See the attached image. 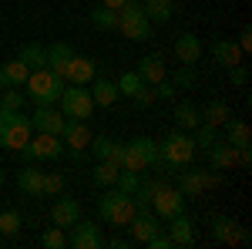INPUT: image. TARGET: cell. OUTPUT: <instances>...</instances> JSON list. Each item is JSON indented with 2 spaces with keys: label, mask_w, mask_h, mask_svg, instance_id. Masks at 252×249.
Here are the masks:
<instances>
[{
  "label": "cell",
  "mask_w": 252,
  "mask_h": 249,
  "mask_svg": "<svg viewBox=\"0 0 252 249\" xmlns=\"http://www.w3.org/2000/svg\"><path fill=\"white\" fill-rule=\"evenodd\" d=\"M0 108H3V115L7 111H20L24 108V95H20L17 88H3L0 91Z\"/></svg>",
  "instance_id": "ab89813d"
},
{
  "label": "cell",
  "mask_w": 252,
  "mask_h": 249,
  "mask_svg": "<svg viewBox=\"0 0 252 249\" xmlns=\"http://www.w3.org/2000/svg\"><path fill=\"white\" fill-rule=\"evenodd\" d=\"M118 172H121V165H115V162H97V169L91 172V182H94L97 189H111Z\"/></svg>",
  "instance_id": "d6a6232c"
},
{
  "label": "cell",
  "mask_w": 252,
  "mask_h": 249,
  "mask_svg": "<svg viewBox=\"0 0 252 249\" xmlns=\"http://www.w3.org/2000/svg\"><path fill=\"white\" fill-rule=\"evenodd\" d=\"M198 115H202V121H205V125H215V128H222V125L232 118V108H229L225 101H219V98H215V101H209V105H205Z\"/></svg>",
  "instance_id": "484cf974"
},
{
  "label": "cell",
  "mask_w": 252,
  "mask_h": 249,
  "mask_svg": "<svg viewBox=\"0 0 252 249\" xmlns=\"http://www.w3.org/2000/svg\"><path fill=\"white\" fill-rule=\"evenodd\" d=\"M97 74V64L91 58H81L74 54L71 58V68H67V84H91Z\"/></svg>",
  "instance_id": "ffe728a7"
},
{
  "label": "cell",
  "mask_w": 252,
  "mask_h": 249,
  "mask_svg": "<svg viewBox=\"0 0 252 249\" xmlns=\"http://www.w3.org/2000/svg\"><path fill=\"white\" fill-rule=\"evenodd\" d=\"M61 115L64 118H81V121H88V118L94 115V98L88 91V84H64V91H61Z\"/></svg>",
  "instance_id": "8992f818"
},
{
  "label": "cell",
  "mask_w": 252,
  "mask_h": 249,
  "mask_svg": "<svg viewBox=\"0 0 252 249\" xmlns=\"http://www.w3.org/2000/svg\"><path fill=\"white\" fill-rule=\"evenodd\" d=\"M192 142H195V148H209V145H215V142H219V128H215V125H205V121H202V125L195 128Z\"/></svg>",
  "instance_id": "8d00e7d4"
},
{
  "label": "cell",
  "mask_w": 252,
  "mask_h": 249,
  "mask_svg": "<svg viewBox=\"0 0 252 249\" xmlns=\"http://www.w3.org/2000/svg\"><path fill=\"white\" fill-rule=\"evenodd\" d=\"M40 246H44V249H67V229L51 226V229L40 236Z\"/></svg>",
  "instance_id": "d590c367"
},
{
  "label": "cell",
  "mask_w": 252,
  "mask_h": 249,
  "mask_svg": "<svg viewBox=\"0 0 252 249\" xmlns=\"http://www.w3.org/2000/svg\"><path fill=\"white\" fill-rule=\"evenodd\" d=\"M128 229H131V239L135 243H148L161 229V219H158L155 212H135V219L128 222Z\"/></svg>",
  "instance_id": "e0dca14e"
},
{
  "label": "cell",
  "mask_w": 252,
  "mask_h": 249,
  "mask_svg": "<svg viewBox=\"0 0 252 249\" xmlns=\"http://www.w3.org/2000/svg\"><path fill=\"white\" fill-rule=\"evenodd\" d=\"M31 118H24L20 111H7L0 118V148H10V152H20L27 142H31Z\"/></svg>",
  "instance_id": "5b68a950"
},
{
  "label": "cell",
  "mask_w": 252,
  "mask_h": 249,
  "mask_svg": "<svg viewBox=\"0 0 252 249\" xmlns=\"http://www.w3.org/2000/svg\"><path fill=\"white\" fill-rule=\"evenodd\" d=\"M118 31H121L128 40H148L152 37V20L145 17L141 3L128 0V3L118 10Z\"/></svg>",
  "instance_id": "52a82bcc"
},
{
  "label": "cell",
  "mask_w": 252,
  "mask_h": 249,
  "mask_svg": "<svg viewBox=\"0 0 252 249\" xmlns=\"http://www.w3.org/2000/svg\"><path fill=\"white\" fill-rule=\"evenodd\" d=\"M175 58H178V64L195 68V64H198V58H202V40L195 37L192 31L178 34V37H175Z\"/></svg>",
  "instance_id": "9a60e30c"
},
{
  "label": "cell",
  "mask_w": 252,
  "mask_h": 249,
  "mask_svg": "<svg viewBox=\"0 0 252 249\" xmlns=\"http://www.w3.org/2000/svg\"><path fill=\"white\" fill-rule=\"evenodd\" d=\"M61 192H64V175H61V172H44L40 195H61Z\"/></svg>",
  "instance_id": "60d3db41"
},
{
  "label": "cell",
  "mask_w": 252,
  "mask_h": 249,
  "mask_svg": "<svg viewBox=\"0 0 252 249\" xmlns=\"http://www.w3.org/2000/svg\"><path fill=\"white\" fill-rule=\"evenodd\" d=\"M0 91H3V84H0Z\"/></svg>",
  "instance_id": "f5cc1de1"
},
{
  "label": "cell",
  "mask_w": 252,
  "mask_h": 249,
  "mask_svg": "<svg viewBox=\"0 0 252 249\" xmlns=\"http://www.w3.org/2000/svg\"><path fill=\"white\" fill-rule=\"evenodd\" d=\"M138 142H141V148H145V158H148V169H152V165H158V169H161V152H158V142H155V138L141 135Z\"/></svg>",
  "instance_id": "b9f144b4"
},
{
  "label": "cell",
  "mask_w": 252,
  "mask_h": 249,
  "mask_svg": "<svg viewBox=\"0 0 252 249\" xmlns=\"http://www.w3.org/2000/svg\"><path fill=\"white\" fill-rule=\"evenodd\" d=\"M91 24H97L101 31H118V10H111V7H94L91 10Z\"/></svg>",
  "instance_id": "e575fe53"
},
{
  "label": "cell",
  "mask_w": 252,
  "mask_h": 249,
  "mask_svg": "<svg viewBox=\"0 0 252 249\" xmlns=\"http://www.w3.org/2000/svg\"><path fill=\"white\" fill-rule=\"evenodd\" d=\"M67 152L61 135H47V132H37V138H31L24 148H20V158L24 162H40V158H61Z\"/></svg>",
  "instance_id": "ba28073f"
},
{
  "label": "cell",
  "mask_w": 252,
  "mask_h": 249,
  "mask_svg": "<svg viewBox=\"0 0 252 249\" xmlns=\"http://www.w3.org/2000/svg\"><path fill=\"white\" fill-rule=\"evenodd\" d=\"M71 58H74V47H71V44H51V47H47V68L58 77H64V81H67Z\"/></svg>",
  "instance_id": "d6986e66"
},
{
  "label": "cell",
  "mask_w": 252,
  "mask_h": 249,
  "mask_svg": "<svg viewBox=\"0 0 252 249\" xmlns=\"http://www.w3.org/2000/svg\"><path fill=\"white\" fill-rule=\"evenodd\" d=\"M27 74H31V68H27L20 58L7 61V64H0V84H3V88H24Z\"/></svg>",
  "instance_id": "44dd1931"
},
{
  "label": "cell",
  "mask_w": 252,
  "mask_h": 249,
  "mask_svg": "<svg viewBox=\"0 0 252 249\" xmlns=\"http://www.w3.org/2000/svg\"><path fill=\"white\" fill-rule=\"evenodd\" d=\"M141 10L152 24H168L172 20V0H145Z\"/></svg>",
  "instance_id": "f546056e"
},
{
  "label": "cell",
  "mask_w": 252,
  "mask_h": 249,
  "mask_svg": "<svg viewBox=\"0 0 252 249\" xmlns=\"http://www.w3.org/2000/svg\"><path fill=\"white\" fill-rule=\"evenodd\" d=\"M17 58L24 61V64H27L31 71H34V68H47V47H44V44H34V40H31V44H24V47H20V54H17Z\"/></svg>",
  "instance_id": "4dcf8cb0"
},
{
  "label": "cell",
  "mask_w": 252,
  "mask_h": 249,
  "mask_svg": "<svg viewBox=\"0 0 252 249\" xmlns=\"http://www.w3.org/2000/svg\"><path fill=\"white\" fill-rule=\"evenodd\" d=\"M115 84H118V95H121V98H135L138 91L145 88V81H141V77H138L135 71H125V74L118 77Z\"/></svg>",
  "instance_id": "836d02e7"
},
{
  "label": "cell",
  "mask_w": 252,
  "mask_h": 249,
  "mask_svg": "<svg viewBox=\"0 0 252 249\" xmlns=\"http://www.w3.org/2000/svg\"><path fill=\"white\" fill-rule=\"evenodd\" d=\"M178 192L185 199H198L205 192V172H178Z\"/></svg>",
  "instance_id": "4316f807"
},
{
  "label": "cell",
  "mask_w": 252,
  "mask_h": 249,
  "mask_svg": "<svg viewBox=\"0 0 252 249\" xmlns=\"http://www.w3.org/2000/svg\"><path fill=\"white\" fill-rule=\"evenodd\" d=\"M88 91H91V98H94V105H101V108H111L118 98H121L118 95V84L115 81H104V77H97V84L88 88Z\"/></svg>",
  "instance_id": "f1b7e54d"
},
{
  "label": "cell",
  "mask_w": 252,
  "mask_h": 249,
  "mask_svg": "<svg viewBox=\"0 0 252 249\" xmlns=\"http://www.w3.org/2000/svg\"><path fill=\"white\" fill-rule=\"evenodd\" d=\"M64 84H67V81L58 77L51 68H34V71L27 74V81H24V88H27V95H31L34 105H58Z\"/></svg>",
  "instance_id": "7a4b0ae2"
},
{
  "label": "cell",
  "mask_w": 252,
  "mask_h": 249,
  "mask_svg": "<svg viewBox=\"0 0 252 249\" xmlns=\"http://www.w3.org/2000/svg\"><path fill=\"white\" fill-rule=\"evenodd\" d=\"M40 182H44V172L34 169L31 162L17 172V189L24 192V195H40Z\"/></svg>",
  "instance_id": "d4e9b609"
},
{
  "label": "cell",
  "mask_w": 252,
  "mask_h": 249,
  "mask_svg": "<svg viewBox=\"0 0 252 249\" xmlns=\"http://www.w3.org/2000/svg\"><path fill=\"white\" fill-rule=\"evenodd\" d=\"M205 155H209V165H212V169H235V165H239V162H235L239 148H235V145H229V142H225V145H219V142H215V145H209V148H205Z\"/></svg>",
  "instance_id": "603a6c76"
},
{
  "label": "cell",
  "mask_w": 252,
  "mask_h": 249,
  "mask_svg": "<svg viewBox=\"0 0 252 249\" xmlns=\"http://www.w3.org/2000/svg\"><path fill=\"white\" fill-rule=\"evenodd\" d=\"M145 246H148V249H172V239H168V232H161V229H158L155 236H152V239L145 243Z\"/></svg>",
  "instance_id": "bcb514c9"
},
{
  "label": "cell",
  "mask_w": 252,
  "mask_h": 249,
  "mask_svg": "<svg viewBox=\"0 0 252 249\" xmlns=\"http://www.w3.org/2000/svg\"><path fill=\"white\" fill-rule=\"evenodd\" d=\"M121 169H128V172H148V158H145V148H141V142H128L125 145V158H121Z\"/></svg>",
  "instance_id": "cb8c5ba5"
},
{
  "label": "cell",
  "mask_w": 252,
  "mask_h": 249,
  "mask_svg": "<svg viewBox=\"0 0 252 249\" xmlns=\"http://www.w3.org/2000/svg\"><path fill=\"white\" fill-rule=\"evenodd\" d=\"M222 128H225V138H229V145H235V148L249 145V125H246L242 118H229Z\"/></svg>",
  "instance_id": "1f68e13d"
},
{
  "label": "cell",
  "mask_w": 252,
  "mask_h": 249,
  "mask_svg": "<svg viewBox=\"0 0 252 249\" xmlns=\"http://www.w3.org/2000/svg\"><path fill=\"white\" fill-rule=\"evenodd\" d=\"M108 246H115V249H131V246H135V239H125V236H115V239H111Z\"/></svg>",
  "instance_id": "c3c4849f"
},
{
  "label": "cell",
  "mask_w": 252,
  "mask_h": 249,
  "mask_svg": "<svg viewBox=\"0 0 252 249\" xmlns=\"http://www.w3.org/2000/svg\"><path fill=\"white\" fill-rule=\"evenodd\" d=\"M61 142H64V148H71L74 158H84V155H88V145H91V128H88V121L67 118V121H64V132H61Z\"/></svg>",
  "instance_id": "9c48e42d"
},
{
  "label": "cell",
  "mask_w": 252,
  "mask_h": 249,
  "mask_svg": "<svg viewBox=\"0 0 252 249\" xmlns=\"http://www.w3.org/2000/svg\"><path fill=\"white\" fill-rule=\"evenodd\" d=\"M20 226H24V222H20V212H14V209H3V212H0V232H3V236H10V239H14V236L20 232Z\"/></svg>",
  "instance_id": "f35d334b"
},
{
  "label": "cell",
  "mask_w": 252,
  "mask_h": 249,
  "mask_svg": "<svg viewBox=\"0 0 252 249\" xmlns=\"http://www.w3.org/2000/svg\"><path fill=\"white\" fill-rule=\"evenodd\" d=\"M239 51H242V54L252 51V31L249 27H242V34H239Z\"/></svg>",
  "instance_id": "7dc6e473"
},
{
  "label": "cell",
  "mask_w": 252,
  "mask_h": 249,
  "mask_svg": "<svg viewBox=\"0 0 252 249\" xmlns=\"http://www.w3.org/2000/svg\"><path fill=\"white\" fill-rule=\"evenodd\" d=\"M165 229H168V239H172V246H195V226H192V219H189L185 212L172 215Z\"/></svg>",
  "instance_id": "2e32d148"
},
{
  "label": "cell",
  "mask_w": 252,
  "mask_h": 249,
  "mask_svg": "<svg viewBox=\"0 0 252 249\" xmlns=\"http://www.w3.org/2000/svg\"><path fill=\"white\" fill-rule=\"evenodd\" d=\"M158 152H161V169L178 172V169L192 165V158H195V142H192V135H185L182 128H175V132L165 135V142L158 145Z\"/></svg>",
  "instance_id": "6da1fadb"
},
{
  "label": "cell",
  "mask_w": 252,
  "mask_h": 249,
  "mask_svg": "<svg viewBox=\"0 0 252 249\" xmlns=\"http://www.w3.org/2000/svg\"><path fill=\"white\" fill-rule=\"evenodd\" d=\"M67 246H71V249H101V246H104L101 226H97V222H84V219H78V222L71 226Z\"/></svg>",
  "instance_id": "8fae6325"
},
{
  "label": "cell",
  "mask_w": 252,
  "mask_h": 249,
  "mask_svg": "<svg viewBox=\"0 0 252 249\" xmlns=\"http://www.w3.org/2000/svg\"><path fill=\"white\" fill-rule=\"evenodd\" d=\"M155 88H152V84H145V88H141V91H138L135 98H131V101H135L138 108H148V105H152V101H155Z\"/></svg>",
  "instance_id": "f6af8a7d"
},
{
  "label": "cell",
  "mask_w": 252,
  "mask_h": 249,
  "mask_svg": "<svg viewBox=\"0 0 252 249\" xmlns=\"http://www.w3.org/2000/svg\"><path fill=\"white\" fill-rule=\"evenodd\" d=\"M212 236L219 239V243H225V246H249L252 236L246 226H239L235 219H229V215H215L212 219Z\"/></svg>",
  "instance_id": "30bf717a"
},
{
  "label": "cell",
  "mask_w": 252,
  "mask_h": 249,
  "mask_svg": "<svg viewBox=\"0 0 252 249\" xmlns=\"http://www.w3.org/2000/svg\"><path fill=\"white\" fill-rule=\"evenodd\" d=\"M97 215L108 222V226H128L131 219H135V202H131V195H125V192H118L111 185V192H104L101 195V202H97Z\"/></svg>",
  "instance_id": "277c9868"
},
{
  "label": "cell",
  "mask_w": 252,
  "mask_h": 249,
  "mask_svg": "<svg viewBox=\"0 0 252 249\" xmlns=\"http://www.w3.org/2000/svg\"><path fill=\"white\" fill-rule=\"evenodd\" d=\"M0 118H3V108H0Z\"/></svg>",
  "instance_id": "816d5d0a"
},
{
  "label": "cell",
  "mask_w": 252,
  "mask_h": 249,
  "mask_svg": "<svg viewBox=\"0 0 252 249\" xmlns=\"http://www.w3.org/2000/svg\"><path fill=\"white\" fill-rule=\"evenodd\" d=\"M145 84H152L155 88L158 81H165L168 77V71H165V61H161V54H145V58L138 61V71H135Z\"/></svg>",
  "instance_id": "ac0fdd59"
},
{
  "label": "cell",
  "mask_w": 252,
  "mask_h": 249,
  "mask_svg": "<svg viewBox=\"0 0 252 249\" xmlns=\"http://www.w3.org/2000/svg\"><path fill=\"white\" fill-rule=\"evenodd\" d=\"M0 189H3V169H0Z\"/></svg>",
  "instance_id": "f907efd6"
},
{
  "label": "cell",
  "mask_w": 252,
  "mask_h": 249,
  "mask_svg": "<svg viewBox=\"0 0 252 249\" xmlns=\"http://www.w3.org/2000/svg\"><path fill=\"white\" fill-rule=\"evenodd\" d=\"M141 185V175L138 172H128V169H121L115 178V189L118 192H125V195H135V189Z\"/></svg>",
  "instance_id": "74e56055"
},
{
  "label": "cell",
  "mask_w": 252,
  "mask_h": 249,
  "mask_svg": "<svg viewBox=\"0 0 252 249\" xmlns=\"http://www.w3.org/2000/svg\"><path fill=\"white\" fill-rule=\"evenodd\" d=\"M101 3H104V7H111V10H121L128 0H101Z\"/></svg>",
  "instance_id": "681fc988"
},
{
  "label": "cell",
  "mask_w": 252,
  "mask_h": 249,
  "mask_svg": "<svg viewBox=\"0 0 252 249\" xmlns=\"http://www.w3.org/2000/svg\"><path fill=\"white\" fill-rule=\"evenodd\" d=\"M78 219H81V202L78 199H67V195H64V199H58V202L51 206V222L61 226V229H71Z\"/></svg>",
  "instance_id": "5bb4252c"
},
{
  "label": "cell",
  "mask_w": 252,
  "mask_h": 249,
  "mask_svg": "<svg viewBox=\"0 0 252 249\" xmlns=\"http://www.w3.org/2000/svg\"><path fill=\"white\" fill-rule=\"evenodd\" d=\"M172 84H175V88H185V91H192V88H195V71L189 68V64H182V71L172 77Z\"/></svg>",
  "instance_id": "7bdbcfd3"
},
{
  "label": "cell",
  "mask_w": 252,
  "mask_h": 249,
  "mask_svg": "<svg viewBox=\"0 0 252 249\" xmlns=\"http://www.w3.org/2000/svg\"><path fill=\"white\" fill-rule=\"evenodd\" d=\"M212 54H215V61L229 71V68H235V64H242V51H239V44L235 40H229V37H222V40H215L212 44Z\"/></svg>",
  "instance_id": "7402d4cb"
},
{
  "label": "cell",
  "mask_w": 252,
  "mask_h": 249,
  "mask_svg": "<svg viewBox=\"0 0 252 249\" xmlns=\"http://www.w3.org/2000/svg\"><path fill=\"white\" fill-rule=\"evenodd\" d=\"M229 81H232L235 88H246V84H249V68H246V64H235V68H229Z\"/></svg>",
  "instance_id": "ee69618b"
},
{
  "label": "cell",
  "mask_w": 252,
  "mask_h": 249,
  "mask_svg": "<svg viewBox=\"0 0 252 249\" xmlns=\"http://www.w3.org/2000/svg\"><path fill=\"white\" fill-rule=\"evenodd\" d=\"M88 148L94 152L97 162H115V165H121V158H125V145L115 142V138H108V135H91V145Z\"/></svg>",
  "instance_id": "4fadbf2b"
},
{
  "label": "cell",
  "mask_w": 252,
  "mask_h": 249,
  "mask_svg": "<svg viewBox=\"0 0 252 249\" xmlns=\"http://www.w3.org/2000/svg\"><path fill=\"white\" fill-rule=\"evenodd\" d=\"M175 125H178L182 132H195V128L202 125V115H198V108H195L192 101H182V105L175 108Z\"/></svg>",
  "instance_id": "83f0119b"
},
{
  "label": "cell",
  "mask_w": 252,
  "mask_h": 249,
  "mask_svg": "<svg viewBox=\"0 0 252 249\" xmlns=\"http://www.w3.org/2000/svg\"><path fill=\"white\" fill-rule=\"evenodd\" d=\"M64 121H67V118L61 115L54 105H37V111H34V118H31L34 132H47V135H61L64 132Z\"/></svg>",
  "instance_id": "7c38bea8"
},
{
  "label": "cell",
  "mask_w": 252,
  "mask_h": 249,
  "mask_svg": "<svg viewBox=\"0 0 252 249\" xmlns=\"http://www.w3.org/2000/svg\"><path fill=\"white\" fill-rule=\"evenodd\" d=\"M148 185V195H152V212H155L158 219H172L178 212H185V195L168 185V182H161V178H152V182H145Z\"/></svg>",
  "instance_id": "3957f363"
}]
</instances>
